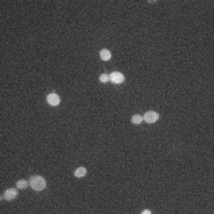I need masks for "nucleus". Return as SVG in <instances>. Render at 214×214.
<instances>
[{"mask_svg":"<svg viewBox=\"0 0 214 214\" xmlns=\"http://www.w3.org/2000/svg\"><path fill=\"white\" fill-rule=\"evenodd\" d=\"M46 100H48V102L51 105V106H57L58 104H60V101H61V99H60V97L56 94V93H51V94H49L46 97Z\"/></svg>","mask_w":214,"mask_h":214,"instance_id":"3","label":"nucleus"},{"mask_svg":"<svg viewBox=\"0 0 214 214\" xmlns=\"http://www.w3.org/2000/svg\"><path fill=\"white\" fill-rule=\"evenodd\" d=\"M142 121H143V117H142V115L136 114V115H133V117H132V123H133V124L139 125Z\"/></svg>","mask_w":214,"mask_h":214,"instance_id":"8","label":"nucleus"},{"mask_svg":"<svg viewBox=\"0 0 214 214\" xmlns=\"http://www.w3.org/2000/svg\"><path fill=\"white\" fill-rule=\"evenodd\" d=\"M28 186H29V183H28V181H25V180H19L17 182V187L20 188V189H25Z\"/></svg>","mask_w":214,"mask_h":214,"instance_id":"9","label":"nucleus"},{"mask_svg":"<svg viewBox=\"0 0 214 214\" xmlns=\"http://www.w3.org/2000/svg\"><path fill=\"white\" fill-rule=\"evenodd\" d=\"M111 56H112V55H111V52L107 49L101 50V52H100V57H101L102 61H108L111 58Z\"/></svg>","mask_w":214,"mask_h":214,"instance_id":"6","label":"nucleus"},{"mask_svg":"<svg viewBox=\"0 0 214 214\" xmlns=\"http://www.w3.org/2000/svg\"><path fill=\"white\" fill-rule=\"evenodd\" d=\"M30 184L35 190H43L45 188V180L41 176H32L30 180Z\"/></svg>","mask_w":214,"mask_h":214,"instance_id":"1","label":"nucleus"},{"mask_svg":"<svg viewBox=\"0 0 214 214\" xmlns=\"http://www.w3.org/2000/svg\"><path fill=\"white\" fill-rule=\"evenodd\" d=\"M86 172H87L86 168H83V166H80V168H77V169L75 170V176H76V177H83V176L86 175Z\"/></svg>","mask_w":214,"mask_h":214,"instance_id":"7","label":"nucleus"},{"mask_svg":"<svg viewBox=\"0 0 214 214\" xmlns=\"http://www.w3.org/2000/svg\"><path fill=\"white\" fill-rule=\"evenodd\" d=\"M109 80V76L107 75V74H102V75H100V81L101 82H107Z\"/></svg>","mask_w":214,"mask_h":214,"instance_id":"10","label":"nucleus"},{"mask_svg":"<svg viewBox=\"0 0 214 214\" xmlns=\"http://www.w3.org/2000/svg\"><path fill=\"white\" fill-rule=\"evenodd\" d=\"M15 196H17V190L13 189V188L7 189L6 192L4 193V199L5 200H12V199H14Z\"/></svg>","mask_w":214,"mask_h":214,"instance_id":"5","label":"nucleus"},{"mask_svg":"<svg viewBox=\"0 0 214 214\" xmlns=\"http://www.w3.org/2000/svg\"><path fill=\"white\" fill-rule=\"evenodd\" d=\"M124 78H125L124 75L121 73H119V71H113V73L109 75V80L113 83H121L124 81Z\"/></svg>","mask_w":214,"mask_h":214,"instance_id":"2","label":"nucleus"},{"mask_svg":"<svg viewBox=\"0 0 214 214\" xmlns=\"http://www.w3.org/2000/svg\"><path fill=\"white\" fill-rule=\"evenodd\" d=\"M143 119H145L146 123H155L157 119H158V114L156 112H154V111H149V112L145 113V115L143 117Z\"/></svg>","mask_w":214,"mask_h":214,"instance_id":"4","label":"nucleus"},{"mask_svg":"<svg viewBox=\"0 0 214 214\" xmlns=\"http://www.w3.org/2000/svg\"><path fill=\"white\" fill-rule=\"evenodd\" d=\"M142 213H143V214H150L151 212H150V211H148V209H145V211H143Z\"/></svg>","mask_w":214,"mask_h":214,"instance_id":"11","label":"nucleus"}]
</instances>
